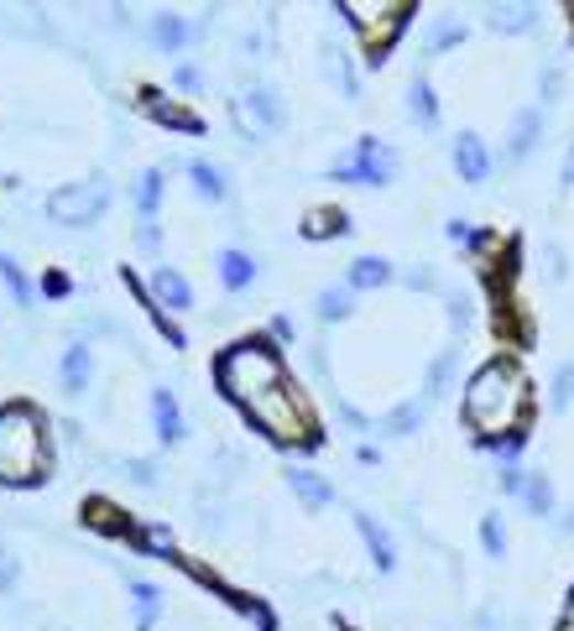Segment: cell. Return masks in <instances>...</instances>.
<instances>
[{
    "instance_id": "1",
    "label": "cell",
    "mask_w": 574,
    "mask_h": 631,
    "mask_svg": "<svg viewBox=\"0 0 574 631\" xmlns=\"http://www.w3.org/2000/svg\"><path fill=\"white\" fill-rule=\"evenodd\" d=\"M215 381L267 438L297 444V449L318 444V417L308 407V396L297 392V381L288 376L272 339H240L230 350H219Z\"/></svg>"
},
{
    "instance_id": "2",
    "label": "cell",
    "mask_w": 574,
    "mask_h": 631,
    "mask_svg": "<svg viewBox=\"0 0 574 631\" xmlns=\"http://www.w3.org/2000/svg\"><path fill=\"white\" fill-rule=\"evenodd\" d=\"M465 423L476 444L512 459L528 444V423H533V381L512 356H491L470 381H465Z\"/></svg>"
},
{
    "instance_id": "3",
    "label": "cell",
    "mask_w": 574,
    "mask_h": 631,
    "mask_svg": "<svg viewBox=\"0 0 574 631\" xmlns=\"http://www.w3.org/2000/svg\"><path fill=\"white\" fill-rule=\"evenodd\" d=\"M53 470L47 417L32 402H0V486H42Z\"/></svg>"
},
{
    "instance_id": "4",
    "label": "cell",
    "mask_w": 574,
    "mask_h": 631,
    "mask_svg": "<svg viewBox=\"0 0 574 631\" xmlns=\"http://www.w3.org/2000/svg\"><path fill=\"white\" fill-rule=\"evenodd\" d=\"M339 11L356 26V37L371 63H381V53L408 32V17H413V6H339Z\"/></svg>"
},
{
    "instance_id": "5",
    "label": "cell",
    "mask_w": 574,
    "mask_h": 631,
    "mask_svg": "<svg viewBox=\"0 0 574 631\" xmlns=\"http://www.w3.org/2000/svg\"><path fill=\"white\" fill-rule=\"evenodd\" d=\"M105 209H110V183H105V178L63 183L58 194H47V219H53V225H68V230L95 225Z\"/></svg>"
},
{
    "instance_id": "6",
    "label": "cell",
    "mask_w": 574,
    "mask_h": 631,
    "mask_svg": "<svg viewBox=\"0 0 574 631\" xmlns=\"http://www.w3.org/2000/svg\"><path fill=\"white\" fill-rule=\"evenodd\" d=\"M392 173H397V152L387 146V141H377V137H360L356 146H350V152L329 167V178H335V183H366V188H387Z\"/></svg>"
},
{
    "instance_id": "7",
    "label": "cell",
    "mask_w": 574,
    "mask_h": 631,
    "mask_svg": "<svg viewBox=\"0 0 574 631\" xmlns=\"http://www.w3.org/2000/svg\"><path fill=\"white\" fill-rule=\"evenodd\" d=\"M230 116L240 120V131L251 141H261V137H272L282 126V105H278V95L267 89V84H251L246 89V99H230Z\"/></svg>"
},
{
    "instance_id": "8",
    "label": "cell",
    "mask_w": 574,
    "mask_h": 631,
    "mask_svg": "<svg viewBox=\"0 0 574 631\" xmlns=\"http://www.w3.org/2000/svg\"><path fill=\"white\" fill-rule=\"evenodd\" d=\"M141 116L158 120V126H167V131H183V137H204V120H198L194 105H183V99H173L167 89H158V84H147L137 95Z\"/></svg>"
},
{
    "instance_id": "9",
    "label": "cell",
    "mask_w": 574,
    "mask_h": 631,
    "mask_svg": "<svg viewBox=\"0 0 574 631\" xmlns=\"http://www.w3.org/2000/svg\"><path fill=\"white\" fill-rule=\"evenodd\" d=\"M455 167L465 183H486V173H491V152H486V141L476 137V131H459L455 137Z\"/></svg>"
},
{
    "instance_id": "10",
    "label": "cell",
    "mask_w": 574,
    "mask_h": 631,
    "mask_svg": "<svg viewBox=\"0 0 574 631\" xmlns=\"http://www.w3.org/2000/svg\"><path fill=\"white\" fill-rule=\"evenodd\" d=\"M152 293L162 297L167 314H188V308H194V287H188V276L173 272V266H158V272H152Z\"/></svg>"
},
{
    "instance_id": "11",
    "label": "cell",
    "mask_w": 574,
    "mask_h": 631,
    "mask_svg": "<svg viewBox=\"0 0 574 631\" xmlns=\"http://www.w3.org/2000/svg\"><path fill=\"white\" fill-rule=\"evenodd\" d=\"M356 533L366 537V548H371V558H377V569L392 574V569H397V543H392V533H387V527H381L371 512H356Z\"/></svg>"
},
{
    "instance_id": "12",
    "label": "cell",
    "mask_w": 574,
    "mask_h": 631,
    "mask_svg": "<svg viewBox=\"0 0 574 631\" xmlns=\"http://www.w3.org/2000/svg\"><path fill=\"white\" fill-rule=\"evenodd\" d=\"M288 486L297 491V501L308 507V512H324V507H335V491H329V480H318L314 470H297V465H288Z\"/></svg>"
},
{
    "instance_id": "13",
    "label": "cell",
    "mask_w": 574,
    "mask_h": 631,
    "mask_svg": "<svg viewBox=\"0 0 574 631\" xmlns=\"http://www.w3.org/2000/svg\"><path fill=\"white\" fill-rule=\"evenodd\" d=\"M303 240H335V236H345L350 230V215L345 209H335V204H318V209H308L303 215Z\"/></svg>"
},
{
    "instance_id": "14",
    "label": "cell",
    "mask_w": 574,
    "mask_h": 631,
    "mask_svg": "<svg viewBox=\"0 0 574 631\" xmlns=\"http://www.w3.org/2000/svg\"><path fill=\"white\" fill-rule=\"evenodd\" d=\"M387 282H392V261H381V257H356L350 272H345L350 293H371V287H387Z\"/></svg>"
},
{
    "instance_id": "15",
    "label": "cell",
    "mask_w": 574,
    "mask_h": 631,
    "mask_svg": "<svg viewBox=\"0 0 574 631\" xmlns=\"http://www.w3.org/2000/svg\"><path fill=\"white\" fill-rule=\"evenodd\" d=\"M152 423H158V438H162V444H178V438H183L178 396L167 392V387H158V392H152Z\"/></svg>"
},
{
    "instance_id": "16",
    "label": "cell",
    "mask_w": 574,
    "mask_h": 631,
    "mask_svg": "<svg viewBox=\"0 0 574 631\" xmlns=\"http://www.w3.org/2000/svg\"><path fill=\"white\" fill-rule=\"evenodd\" d=\"M188 37H194L188 17H178V11H162V17H152V42H158L162 53H178V47H188Z\"/></svg>"
},
{
    "instance_id": "17",
    "label": "cell",
    "mask_w": 574,
    "mask_h": 631,
    "mask_svg": "<svg viewBox=\"0 0 574 631\" xmlns=\"http://www.w3.org/2000/svg\"><path fill=\"white\" fill-rule=\"evenodd\" d=\"M324 74L335 79V89L345 99H360V74L350 68V53H339V47H324Z\"/></svg>"
},
{
    "instance_id": "18",
    "label": "cell",
    "mask_w": 574,
    "mask_h": 631,
    "mask_svg": "<svg viewBox=\"0 0 574 631\" xmlns=\"http://www.w3.org/2000/svg\"><path fill=\"white\" fill-rule=\"evenodd\" d=\"M219 282L240 293V287H251L257 282V261L246 257V251H219Z\"/></svg>"
},
{
    "instance_id": "19",
    "label": "cell",
    "mask_w": 574,
    "mask_h": 631,
    "mask_svg": "<svg viewBox=\"0 0 574 631\" xmlns=\"http://www.w3.org/2000/svg\"><path fill=\"white\" fill-rule=\"evenodd\" d=\"M89 371H95L89 345H68V350H63V387H68V392H84V387H89Z\"/></svg>"
},
{
    "instance_id": "20",
    "label": "cell",
    "mask_w": 574,
    "mask_h": 631,
    "mask_svg": "<svg viewBox=\"0 0 574 631\" xmlns=\"http://www.w3.org/2000/svg\"><path fill=\"white\" fill-rule=\"evenodd\" d=\"M188 183H194L198 198H215V204L230 194V183H225V173H219L215 162H188Z\"/></svg>"
},
{
    "instance_id": "21",
    "label": "cell",
    "mask_w": 574,
    "mask_h": 631,
    "mask_svg": "<svg viewBox=\"0 0 574 631\" xmlns=\"http://www.w3.org/2000/svg\"><path fill=\"white\" fill-rule=\"evenodd\" d=\"M538 126H543V116L538 110H522V116L512 120V141H507V157H528L538 146Z\"/></svg>"
},
{
    "instance_id": "22",
    "label": "cell",
    "mask_w": 574,
    "mask_h": 631,
    "mask_svg": "<svg viewBox=\"0 0 574 631\" xmlns=\"http://www.w3.org/2000/svg\"><path fill=\"white\" fill-rule=\"evenodd\" d=\"M131 198H137L141 219H158V209H162V173H158V167H147V173H141L137 188H131Z\"/></svg>"
},
{
    "instance_id": "23",
    "label": "cell",
    "mask_w": 574,
    "mask_h": 631,
    "mask_svg": "<svg viewBox=\"0 0 574 631\" xmlns=\"http://www.w3.org/2000/svg\"><path fill=\"white\" fill-rule=\"evenodd\" d=\"M131 600H137V631H152V621L162 611V590L147 585V579H131Z\"/></svg>"
},
{
    "instance_id": "24",
    "label": "cell",
    "mask_w": 574,
    "mask_h": 631,
    "mask_svg": "<svg viewBox=\"0 0 574 631\" xmlns=\"http://www.w3.org/2000/svg\"><path fill=\"white\" fill-rule=\"evenodd\" d=\"M408 110H413L418 126H438V99H434V89H429L423 74H418L413 89H408Z\"/></svg>"
},
{
    "instance_id": "25",
    "label": "cell",
    "mask_w": 574,
    "mask_h": 631,
    "mask_svg": "<svg viewBox=\"0 0 574 631\" xmlns=\"http://www.w3.org/2000/svg\"><path fill=\"white\" fill-rule=\"evenodd\" d=\"M350 308H356V293H350V287H329V293H318V318H324V324H345Z\"/></svg>"
},
{
    "instance_id": "26",
    "label": "cell",
    "mask_w": 574,
    "mask_h": 631,
    "mask_svg": "<svg viewBox=\"0 0 574 631\" xmlns=\"http://www.w3.org/2000/svg\"><path fill=\"white\" fill-rule=\"evenodd\" d=\"M0 282H6V287H11V297H17L21 308H32V276L21 272V261L17 257H0Z\"/></svg>"
},
{
    "instance_id": "27",
    "label": "cell",
    "mask_w": 574,
    "mask_h": 631,
    "mask_svg": "<svg viewBox=\"0 0 574 631\" xmlns=\"http://www.w3.org/2000/svg\"><path fill=\"white\" fill-rule=\"evenodd\" d=\"M533 21H538L533 6H496V11H491V26H496V32H528Z\"/></svg>"
},
{
    "instance_id": "28",
    "label": "cell",
    "mask_w": 574,
    "mask_h": 631,
    "mask_svg": "<svg viewBox=\"0 0 574 631\" xmlns=\"http://www.w3.org/2000/svg\"><path fill=\"white\" fill-rule=\"evenodd\" d=\"M522 501H528V512H538V516L554 512V486H549V475H528V486H522Z\"/></svg>"
},
{
    "instance_id": "29",
    "label": "cell",
    "mask_w": 574,
    "mask_h": 631,
    "mask_svg": "<svg viewBox=\"0 0 574 631\" xmlns=\"http://www.w3.org/2000/svg\"><path fill=\"white\" fill-rule=\"evenodd\" d=\"M418 423H423V402H402L397 413L381 417V428H387V434H413Z\"/></svg>"
},
{
    "instance_id": "30",
    "label": "cell",
    "mask_w": 574,
    "mask_h": 631,
    "mask_svg": "<svg viewBox=\"0 0 574 631\" xmlns=\"http://www.w3.org/2000/svg\"><path fill=\"white\" fill-rule=\"evenodd\" d=\"M455 42H465V26H459V21H438L434 32H429V53H444V47H455Z\"/></svg>"
},
{
    "instance_id": "31",
    "label": "cell",
    "mask_w": 574,
    "mask_h": 631,
    "mask_svg": "<svg viewBox=\"0 0 574 631\" xmlns=\"http://www.w3.org/2000/svg\"><path fill=\"white\" fill-rule=\"evenodd\" d=\"M480 537H486V548L501 558L507 553V533H501V516H480Z\"/></svg>"
},
{
    "instance_id": "32",
    "label": "cell",
    "mask_w": 574,
    "mask_h": 631,
    "mask_svg": "<svg viewBox=\"0 0 574 631\" xmlns=\"http://www.w3.org/2000/svg\"><path fill=\"white\" fill-rule=\"evenodd\" d=\"M554 402L559 407H570L574 402V366H564V371L554 376Z\"/></svg>"
},
{
    "instance_id": "33",
    "label": "cell",
    "mask_w": 574,
    "mask_h": 631,
    "mask_svg": "<svg viewBox=\"0 0 574 631\" xmlns=\"http://www.w3.org/2000/svg\"><path fill=\"white\" fill-rule=\"evenodd\" d=\"M42 293H47V297H68V293H74V282H68V272H47V276H42Z\"/></svg>"
},
{
    "instance_id": "34",
    "label": "cell",
    "mask_w": 574,
    "mask_h": 631,
    "mask_svg": "<svg viewBox=\"0 0 574 631\" xmlns=\"http://www.w3.org/2000/svg\"><path fill=\"white\" fill-rule=\"evenodd\" d=\"M137 246H147V251H158V246H162L158 219H141V225H137Z\"/></svg>"
},
{
    "instance_id": "35",
    "label": "cell",
    "mask_w": 574,
    "mask_h": 631,
    "mask_svg": "<svg viewBox=\"0 0 574 631\" xmlns=\"http://www.w3.org/2000/svg\"><path fill=\"white\" fill-rule=\"evenodd\" d=\"M173 79H178V89H188V95H194L198 84H204V79H198V68H194V63H178V74H173Z\"/></svg>"
},
{
    "instance_id": "36",
    "label": "cell",
    "mask_w": 574,
    "mask_h": 631,
    "mask_svg": "<svg viewBox=\"0 0 574 631\" xmlns=\"http://www.w3.org/2000/svg\"><path fill=\"white\" fill-rule=\"evenodd\" d=\"M17 585V564L6 558V548H0V590H11Z\"/></svg>"
},
{
    "instance_id": "37",
    "label": "cell",
    "mask_w": 574,
    "mask_h": 631,
    "mask_svg": "<svg viewBox=\"0 0 574 631\" xmlns=\"http://www.w3.org/2000/svg\"><path fill=\"white\" fill-rule=\"evenodd\" d=\"M554 631H574V590H570V606H564V616H559Z\"/></svg>"
},
{
    "instance_id": "38",
    "label": "cell",
    "mask_w": 574,
    "mask_h": 631,
    "mask_svg": "<svg viewBox=\"0 0 574 631\" xmlns=\"http://www.w3.org/2000/svg\"><path fill=\"white\" fill-rule=\"evenodd\" d=\"M564 183H574V152H570V162H564Z\"/></svg>"
}]
</instances>
